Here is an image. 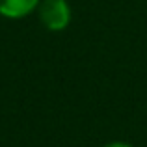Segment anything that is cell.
I'll return each mask as SVG.
<instances>
[{
	"instance_id": "6da1fadb",
	"label": "cell",
	"mask_w": 147,
	"mask_h": 147,
	"mask_svg": "<svg viewBox=\"0 0 147 147\" xmlns=\"http://www.w3.org/2000/svg\"><path fill=\"white\" fill-rule=\"evenodd\" d=\"M41 24L50 32H61L71 22V6L67 0H41L37 6Z\"/></svg>"
},
{
	"instance_id": "7a4b0ae2",
	"label": "cell",
	"mask_w": 147,
	"mask_h": 147,
	"mask_svg": "<svg viewBox=\"0 0 147 147\" xmlns=\"http://www.w3.org/2000/svg\"><path fill=\"white\" fill-rule=\"evenodd\" d=\"M41 0H0V15L6 19H24L37 9Z\"/></svg>"
},
{
	"instance_id": "3957f363",
	"label": "cell",
	"mask_w": 147,
	"mask_h": 147,
	"mask_svg": "<svg viewBox=\"0 0 147 147\" xmlns=\"http://www.w3.org/2000/svg\"><path fill=\"white\" fill-rule=\"evenodd\" d=\"M102 147H134V145L127 144V142H110V144H106V145H102Z\"/></svg>"
}]
</instances>
